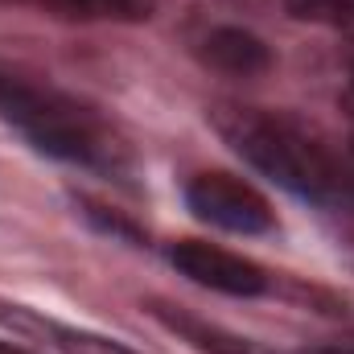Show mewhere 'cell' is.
Returning <instances> with one entry per match:
<instances>
[{"label":"cell","instance_id":"ba28073f","mask_svg":"<svg viewBox=\"0 0 354 354\" xmlns=\"http://www.w3.org/2000/svg\"><path fill=\"white\" fill-rule=\"evenodd\" d=\"M62 17L83 21H149L157 0H50Z\"/></svg>","mask_w":354,"mask_h":354},{"label":"cell","instance_id":"7a4b0ae2","mask_svg":"<svg viewBox=\"0 0 354 354\" xmlns=\"http://www.w3.org/2000/svg\"><path fill=\"white\" fill-rule=\"evenodd\" d=\"M0 120L17 128L37 153L83 165V169H120L128 161L124 145L62 91L37 87L29 79L0 71Z\"/></svg>","mask_w":354,"mask_h":354},{"label":"cell","instance_id":"52a82bcc","mask_svg":"<svg viewBox=\"0 0 354 354\" xmlns=\"http://www.w3.org/2000/svg\"><path fill=\"white\" fill-rule=\"evenodd\" d=\"M153 313H157L174 334H181L185 342H194L198 351H206V354H264L256 342L235 338V334H223V330H214V326H206V322H198V317H189V313H174L169 305H153Z\"/></svg>","mask_w":354,"mask_h":354},{"label":"cell","instance_id":"277c9868","mask_svg":"<svg viewBox=\"0 0 354 354\" xmlns=\"http://www.w3.org/2000/svg\"><path fill=\"white\" fill-rule=\"evenodd\" d=\"M169 264L202 284V288H214V292H227V297H264L268 292V272L227 248H214V243H198V239H181L169 248Z\"/></svg>","mask_w":354,"mask_h":354},{"label":"cell","instance_id":"3957f363","mask_svg":"<svg viewBox=\"0 0 354 354\" xmlns=\"http://www.w3.org/2000/svg\"><path fill=\"white\" fill-rule=\"evenodd\" d=\"M185 206L210 223V227H223V231H235V235H264L276 227V214L268 206V198L239 181L231 174H202L185 185Z\"/></svg>","mask_w":354,"mask_h":354},{"label":"cell","instance_id":"7c38bea8","mask_svg":"<svg viewBox=\"0 0 354 354\" xmlns=\"http://www.w3.org/2000/svg\"><path fill=\"white\" fill-rule=\"evenodd\" d=\"M0 354H33V351H21V346H12V342H0Z\"/></svg>","mask_w":354,"mask_h":354},{"label":"cell","instance_id":"4fadbf2b","mask_svg":"<svg viewBox=\"0 0 354 354\" xmlns=\"http://www.w3.org/2000/svg\"><path fill=\"white\" fill-rule=\"evenodd\" d=\"M351 153H354V136H351Z\"/></svg>","mask_w":354,"mask_h":354},{"label":"cell","instance_id":"9c48e42d","mask_svg":"<svg viewBox=\"0 0 354 354\" xmlns=\"http://www.w3.org/2000/svg\"><path fill=\"white\" fill-rule=\"evenodd\" d=\"M288 17L297 21H317L334 29H354V0H284Z\"/></svg>","mask_w":354,"mask_h":354},{"label":"cell","instance_id":"6da1fadb","mask_svg":"<svg viewBox=\"0 0 354 354\" xmlns=\"http://www.w3.org/2000/svg\"><path fill=\"white\" fill-rule=\"evenodd\" d=\"M218 136L268 181L288 189L301 202H313L322 210L354 214V177L292 120L272 115L260 107H235L223 103L210 111Z\"/></svg>","mask_w":354,"mask_h":354},{"label":"cell","instance_id":"5b68a950","mask_svg":"<svg viewBox=\"0 0 354 354\" xmlns=\"http://www.w3.org/2000/svg\"><path fill=\"white\" fill-rule=\"evenodd\" d=\"M0 322H8L12 330H25V334L41 338L46 346H54V351H62V354H140V351H132V346H124V342H115V338H103V334L79 330V326H62V322L29 313L21 305H0Z\"/></svg>","mask_w":354,"mask_h":354},{"label":"cell","instance_id":"8992f818","mask_svg":"<svg viewBox=\"0 0 354 354\" xmlns=\"http://www.w3.org/2000/svg\"><path fill=\"white\" fill-rule=\"evenodd\" d=\"M202 58L214 66V71H223V75H260L272 66V54H268V46L256 37V33H248V29H235V25H227V29H214V33H206V41H202Z\"/></svg>","mask_w":354,"mask_h":354},{"label":"cell","instance_id":"8fae6325","mask_svg":"<svg viewBox=\"0 0 354 354\" xmlns=\"http://www.w3.org/2000/svg\"><path fill=\"white\" fill-rule=\"evenodd\" d=\"M301 354H354V346H313V351H301Z\"/></svg>","mask_w":354,"mask_h":354},{"label":"cell","instance_id":"30bf717a","mask_svg":"<svg viewBox=\"0 0 354 354\" xmlns=\"http://www.w3.org/2000/svg\"><path fill=\"white\" fill-rule=\"evenodd\" d=\"M87 218H91V223H99L103 231H111V235H124V239H132V243H140V231H136L132 223H124V218H115V214H103V206H91V202H87Z\"/></svg>","mask_w":354,"mask_h":354}]
</instances>
